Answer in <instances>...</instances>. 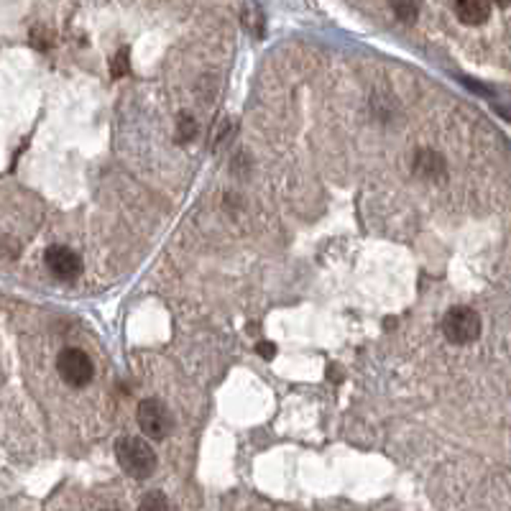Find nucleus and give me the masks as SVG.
Listing matches in <instances>:
<instances>
[{"label": "nucleus", "mask_w": 511, "mask_h": 511, "mask_svg": "<svg viewBox=\"0 0 511 511\" xmlns=\"http://www.w3.org/2000/svg\"><path fill=\"white\" fill-rule=\"evenodd\" d=\"M197 135V120L192 116H182L180 118V128H177V141H192Z\"/></svg>", "instance_id": "nucleus-9"}, {"label": "nucleus", "mask_w": 511, "mask_h": 511, "mask_svg": "<svg viewBox=\"0 0 511 511\" xmlns=\"http://www.w3.org/2000/svg\"><path fill=\"white\" fill-rule=\"evenodd\" d=\"M251 10H253V19H251V13H248V8H246V28H253L256 31V36H261L263 34V16H261V10L256 3H251Z\"/></svg>", "instance_id": "nucleus-10"}, {"label": "nucleus", "mask_w": 511, "mask_h": 511, "mask_svg": "<svg viewBox=\"0 0 511 511\" xmlns=\"http://www.w3.org/2000/svg\"><path fill=\"white\" fill-rule=\"evenodd\" d=\"M44 263L46 269L52 271L56 279H62V281H74L82 274L80 256L72 248H67V246H52V248H46Z\"/></svg>", "instance_id": "nucleus-5"}, {"label": "nucleus", "mask_w": 511, "mask_h": 511, "mask_svg": "<svg viewBox=\"0 0 511 511\" xmlns=\"http://www.w3.org/2000/svg\"><path fill=\"white\" fill-rule=\"evenodd\" d=\"M455 16L466 26H483L491 16V0H453Z\"/></svg>", "instance_id": "nucleus-6"}, {"label": "nucleus", "mask_w": 511, "mask_h": 511, "mask_svg": "<svg viewBox=\"0 0 511 511\" xmlns=\"http://www.w3.org/2000/svg\"><path fill=\"white\" fill-rule=\"evenodd\" d=\"M256 350H259L261 358H266V360H271L274 356H276V345H274V343H259Z\"/></svg>", "instance_id": "nucleus-13"}, {"label": "nucleus", "mask_w": 511, "mask_h": 511, "mask_svg": "<svg viewBox=\"0 0 511 511\" xmlns=\"http://www.w3.org/2000/svg\"><path fill=\"white\" fill-rule=\"evenodd\" d=\"M166 506H169V501H166L159 491H151L144 501H141V509H166Z\"/></svg>", "instance_id": "nucleus-11"}, {"label": "nucleus", "mask_w": 511, "mask_h": 511, "mask_svg": "<svg viewBox=\"0 0 511 511\" xmlns=\"http://www.w3.org/2000/svg\"><path fill=\"white\" fill-rule=\"evenodd\" d=\"M56 371L67 386L72 389H85L92 384L95 378V366H92L90 356L80 348H64L56 356Z\"/></svg>", "instance_id": "nucleus-3"}, {"label": "nucleus", "mask_w": 511, "mask_h": 511, "mask_svg": "<svg viewBox=\"0 0 511 511\" xmlns=\"http://www.w3.org/2000/svg\"><path fill=\"white\" fill-rule=\"evenodd\" d=\"M389 6L396 13V19L404 21V23H412L420 16L422 0H389Z\"/></svg>", "instance_id": "nucleus-8"}, {"label": "nucleus", "mask_w": 511, "mask_h": 511, "mask_svg": "<svg viewBox=\"0 0 511 511\" xmlns=\"http://www.w3.org/2000/svg\"><path fill=\"white\" fill-rule=\"evenodd\" d=\"M126 72H128V54H126V52H118L116 67H113V74H116V77H123Z\"/></svg>", "instance_id": "nucleus-12"}, {"label": "nucleus", "mask_w": 511, "mask_h": 511, "mask_svg": "<svg viewBox=\"0 0 511 511\" xmlns=\"http://www.w3.org/2000/svg\"><path fill=\"white\" fill-rule=\"evenodd\" d=\"M414 166H417V171H420L422 177H427V180H442L445 177V171H448V166H445V159L439 156V153L435 151H420L417 153V162H414Z\"/></svg>", "instance_id": "nucleus-7"}, {"label": "nucleus", "mask_w": 511, "mask_h": 511, "mask_svg": "<svg viewBox=\"0 0 511 511\" xmlns=\"http://www.w3.org/2000/svg\"><path fill=\"white\" fill-rule=\"evenodd\" d=\"M442 335L453 345H470L481 338V314L466 305L453 307L442 317Z\"/></svg>", "instance_id": "nucleus-2"}, {"label": "nucleus", "mask_w": 511, "mask_h": 511, "mask_svg": "<svg viewBox=\"0 0 511 511\" xmlns=\"http://www.w3.org/2000/svg\"><path fill=\"white\" fill-rule=\"evenodd\" d=\"M116 460L131 478H138V481L153 475V470L159 466V457H156L151 442L146 437H135V435H126V437L118 439Z\"/></svg>", "instance_id": "nucleus-1"}, {"label": "nucleus", "mask_w": 511, "mask_h": 511, "mask_svg": "<svg viewBox=\"0 0 511 511\" xmlns=\"http://www.w3.org/2000/svg\"><path fill=\"white\" fill-rule=\"evenodd\" d=\"M491 3H496L499 8H509V3H511V0H491Z\"/></svg>", "instance_id": "nucleus-14"}, {"label": "nucleus", "mask_w": 511, "mask_h": 511, "mask_svg": "<svg viewBox=\"0 0 511 511\" xmlns=\"http://www.w3.org/2000/svg\"><path fill=\"white\" fill-rule=\"evenodd\" d=\"M135 420H138V427L149 439H164L171 432L174 422H171L169 406L162 402V399H144L138 404V412H135Z\"/></svg>", "instance_id": "nucleus-4"}]
</instances>
